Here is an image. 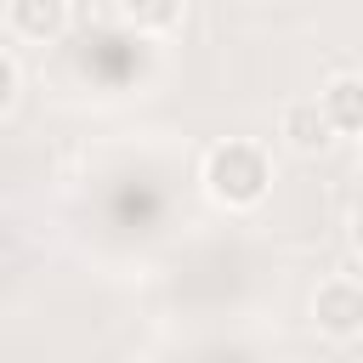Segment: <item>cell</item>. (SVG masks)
Returning a JSON list of instances; mask_svg holds the SVG:
<instances>
[{
    "mask_svg": "<svg viewBox=\"0 0 363 363\" xmlns=\"http://www.w3.org/2000/svg\"><path fill=\"white\" fill-rule=\"evenodd\" d=\"M204 187H210L216 204H227V210H250V204L267 199V187H272V164H267V153H261L255 142L227 136V142H216V147L204 153Z\"/></svg>",
    "mask_w": 363,
    "mask_h": 363,
    "instance_id": "cell-1",
    "label": "cell"
},
{
    "mask_svg": "<svg viewBox=\"0 0 363 363\" xmlns=\"http://www.w3.org/2000/svg\"><path fill=\"white\" fill-rule=\"evenodd\" d=\"M312 323L329 340H357L363 335V284L357 278H323L312 289Z\"/></svg>",
    "mask_w": 363,
    "mask_h": 363,
    "instance_id": "cell-2",
    "label": "cell"
},
{
    "mask_svg": "<svg viewBox=\"0 0 363 363\" xmlns=\"http://www.w3.org/2000/svg\"><path fill=\"white\" fill-rule=\"evenodd\" d=\"M278 136H284L295 153H323V147L335 142V125H329V113L318 108V96H306V102H289V108H284Z\"/></svg>",
    "mask_w": 363,
    "mask_h": 363,
    "instance_id": "cell-3",
    "label": "cell"
},
{
    "mask_svg": "<svg viewBox=\"0 0 363 363\" xmlns=\"http://www.w3.org/2000/svg\"><path fill=\"white\" fill-rule=\"evenodd\" d=\"M68 6L62 0H11L6 6V28L11 34H23V40H57L62 28H68Z\"/></svg>",
    "mask_w": 363,
    "mask_h": 363,
    "instance_id": "cell-4",
    "label": "cell"
},
{
    "mask_svg": "<svg viewBox=\"0 0 363 363\" xmlns=\"http://www.w3.org/2000/svg\"><path fill=\"white\" fill-rule=\"evenodd\" d=\"M318 108L329 113L335 136H363V79L357 74H335L318 96Z\"/></svg>",
    "mask_w": 363,
    "mask_h": 363,
    "instance_id": "cell-5",
    "label": "cell"
},
{
    "mask_svg": "<svg viewBox=\"0 0 363 363\" xmlns=\"http://www.w3.org/2000/svg\"><path fill=\"white\" fill-rule=\"evenodd\" d=\"M113 17H119V23H130L136 34H164V28H176V23H182V0H125Z\"/></svg>",
    "mask_w": 363,
    "mask_h": 363,
    "instance_id": "cell-6",
    "label": "cell"
},
{
    "mask_svg": "<svg viewBox=\"0 0 363 363\" xmlns=\"http://www.w3.org/2000/svg\"><path fill=\"white\" fill-rule=\"evenodd\" d=\"M11 102H17V62L0 51V113H6Z\"/></svg>",
    "mask_w": 363,
    "mask_h": 363,
    "instance_id": "cell-7",
    "label": "cell"
},
{
    "mask_svg": "<svg viewBox=\"0 0 363 363\" xmlns=\"http://www.w3.org/2000/svg\"><path fill=\"white\" fill-rule=\"evenodd\" d=\"M352 250L363 255V204H357V216H352Z\"/></svg>",
    "mask_w": 363,
    "mask_h": 363,
    "instance_id": "cell-8",
    "label": "cell"
},
{
    "mask_svg": "<svg viewBox=\"0 0 363 363\" xmlns=\"http://www.w3.org/2000/svg\"><path fill=\"white\" fill-rule=\"evenodd\" d=\"M357 170H363V136H357Z\"/></svg>",
    "mask_w": 363,
    "mask_h": 363,
    "instance_id": "cell-9",
    "label": "cell"
}]
</instances>
